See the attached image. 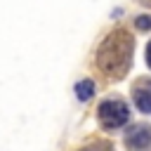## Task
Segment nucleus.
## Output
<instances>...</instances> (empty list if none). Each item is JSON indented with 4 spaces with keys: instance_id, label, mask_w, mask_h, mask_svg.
<instances>
[{
    "instance_id": "obj_1",
    "label": "nucleus",
    "mask_w": 151,
    "mask_h": 151,
    "mask_svg": "<svg viewBox=\"0 0 151 151\" xmlns=\"http://www.w3.org/2000/svg\"><path fill=\"white\" fill-rule=\"evenodd\" d=\"M132 52H134V42L125 31H113L104 38V42L99 45L97 52V64L99 68L111 76V78H123L132 64Z\"/></svg>"
},
{
    "instance_id": "obj_2",
    "label": "nucleus",
    "mask_w": 151,
    "mask_h": 151,
    "mask_svg": "<svg viewBox=\"0 0 151 151\" xmlns=\"http://www.w3.org/2000/svg\"><path fill=\"white\" fill-rule=\"evenodd\" d=\"M97 116H99L101 127H106V130H116V127H120V125L127 123V118H130V109H127L120 99H106V101L99 104Z\"/></svg>"
},
{
    "instance_id": "obj_3",
    "label": "nucleus",
    "mask_w": 151,
    "mask_h": 151,
    "mask_svg": "<svg viewBox=\"0 0 151 151\" xmlns=\"http://www.w3.org/2000/svg\"><path fill=\"white\" fill-rule=\"evenodd\" d=\"M125 146L127 151H151V125H132L125 134Z\"/></svg>"
},
{
    "instance_id": "obj_4",
    "label": "nucleus",
    "mask_w": 151,
    "mask_h": 151,
    "mask_svg": "<svg viewBox=\"0 0 151 151\" xmlns=\"http://www.w3.org/2000/svg\"><path fill=\"white\" fill-rule=\"evenodd\" d=\"M132 99H134V106L142 113H151V80L137 83L134 90H132Z\"/></svg>"
},
{
    "instance_id": "obj_5",
    "label": "nucleus",
    "mask_w": 151,
    "mask_h": 151,
    "mask_svg": "<svg viewBox=\"0 0 151 151\" xmlns=\"http://www.w3.org/2000/svg\"><path fill=\"white\" fill-rule=\"evenodd\" d=\"M92 94H94V83H92V80H80V83H76V97H78L80 101H87Z\"/></svg>"
},
{
    "instance_id": "obj_6",
    "label": "nucleus",
    "mask_w": 151,
    "mask_h": 151,
    "mask_svg": "<svg viewBox=\"0 0 151 151\" xmlns=\"http://www.w3.org/2000/svg\"><path fill=\"white\" fill-rule=\"evenodd\" d=\"M80 151H113V144L111 142H94L90 146H83Z\"/></svg>"
},
{
    "instance_id": "obj_7",
    "label": "nucleus",
    "mask_w": 151,
    "mask_h": 151,
    "mask_svg": "<svg viewBox=\"0 0 151 151\" xmlns=\"http://www.w3.org/2000/svg\"><path fill=\"white\" fill-rule=\"evenodd\" d=\"M134 26H137L139 31H149V28H151V17H137V19H134Z\"/></svg>"
},
{
    "instance_id": "obj_8",
    "label": "nucleus",
    "mask_w": 151,
    "mask_h": 151,
    "mask_svg": "<svg viewBox=\"0 0 151 151\" xmlns=\"http://www.w3.org/2000/svg\"><path fill=\"white\" fill-rule=\"evenodd\" d=\"M146 64H149V66H151V42H149V45H146Z\"/></svg>"
}]
</instances>
